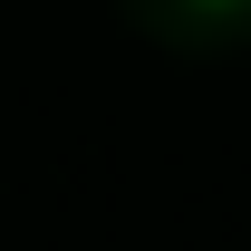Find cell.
Returning <instances> with one entry per match:
<instances>
[{"instance_id": "cell-1", "label": "cell", "mask_w": 251, "mask_h": 251, "mask_svg": "<svg viewBox=\"0 0 251 251\" xmlns=\"http://www.w3.org/2000/svg\"><path fill=\"white\" fill-rule=\"evenodd\" d=\"M193 10H213V20H251V0H193Z\"/></svg>"}]
</instances>
